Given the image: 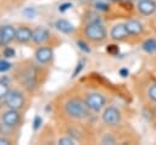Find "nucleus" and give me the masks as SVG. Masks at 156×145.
<instances>
[{"label": "nucleus", "mask_w": 156, "mask_h": 145, "mask_svg": "<svg viewBox=\"0 0 156 145\" xmlns=\"http://www.w3.org/2000/svg\"><path fill=\"white\" fill-rule=\"evenodd\" d=\"M41 66L30 60H23L12 67V79L28 93L34 91L41 84Z\"/></svg>", "instance_id": "f257e3e1"}, {"label": "nucleus", "mask_w": 156, "mask_h": 145, "mask_svg": "<svg viewBox=\"0 0 156 145\" xmlns=\"http://www.w3.org/2000/svg\"><path fill=\"white\" fill-rule=\"evenodd\" d=\"M63 112L68 118L76 119V121L87 119L90 116V110L87 106L85 101H82L77 97H71L65 101Z\"/></svg>", "instance_id": "f03ea898"}, {"label": "nucleus", "mask_w": 156, "mask_h": 145, "mask_svg": "<svg viewBox=\"0 0 156 145\" xmlns=\"http://www.w3.org/2000/svg\"><path fill=\"white\" fill-rule=\"evenodd\" d=\"M5 106L7 108H13L18 111H24L28 107V97L26 90L20 88H11L10 91L4 97Z\"/></svg>", "instance_id": "7ed1b4c3"}, {"label": "nucleus", "mask_w": 156, "mask_h": 145, "mask_svg": "<svg viewBox=\"0 0 156 145\" xmlns=\"http://www.w3.org/2000/svg\"><path fill=\"white\" fill-rule=\"evenodd\" d=\"M0 122L2 124V134L7 135V132H15L22 126L23 112L13 108H7L0 115Z\"/></svg>", "instance_id": "20e7f679"}, {"label": "nucleus", "mask_w": 156, "mask_h": 145, "mask_svg": "<svg viewBox=\"0 0 156 145\" xmlns=\"http://www.w3.org/2000/svg\"><path fill=\"white\" fill-rule=\"evenodd\" d=\"M84 35L90 41L100 43V41H102V40L106 39L107 32H106V28L104 27V24L100 21H91V22H89L85 26V28H84Z\"/></svg>", "instance_id": "39448f33"}, {"label": "nucleus", "mask_w": 156, "mask_h": 145, "mask_svg": "<svg viewBox=\"0 0 156 145\" xmlns=\"http://www.w3.org/2000/svg\"><path fill=\"white\" fill-rule=\"evenodd\" d=\"M84 101H85L87 106L89 107V110L93 112H100L106 105V97L102 94L96 93V91L88 93L85 95Z\"/></svg>", "instance_id": "423d86ee"}, {"label": "nucleus", "mask_w": 156, "mask_h": 145, "mask_svg": "<svg viewBox=\"0 0 156 145\" xmlns=\"http://www.w3.org/2000/svg\"><path fill=\"white\" fill-rule=\"evenodd\" d=\"M101 119L106 126L115 127V126L119 124V122H121V112L117 107L108 106L104 110V112L101 115Z\"/></svg>", "instance_id": "0eeeda50"}, {"label": "nucleus", "mask_w": 156, "mask_h": 145, "mask_svg": "<svg viewBox=\"0 0 156 145\" xmlns=\"http://www.w3.org/2000/svg\"><path fill=\"white\" fill-rule=\"evenodd\" d=\"M34 57H35V61L38 63H40V65H49L52 61V58H54V50L50 46L41 45L38 49H35Z\"/></svg>", "instance_id": "6e6552de"}, {"label": "nucleus", "mask_w": 156, "mask_h": 145, "mask_svg": "<svg viewBox=\"0 0 156 145\" xmlns=\"http://www.w3.org/2000/svg\"><path fill=\"white\" fill-rule=\"evenodd\" d=\"M50 39H51V33L45 27H35L33 29V37H32L33 44L41 46V45L48 44Z\"/></svg>", "instance_id": "1a4fd4ad"}, {"label": "nucleus", "mask_w": 156, "mask_h": 145, "mask_svg": "<svg viewBox=\"0 0 156 145\" xmlns=\"http://www.w3.org/2000/svg\"><path fill=\"white\" fill-rule=\"evenodd\" d=\"M16 28L12 24H2L0 26V48L9 45L15 40Z\"/></svg>", "instance_id": "9d476101"}, {"label": "nucleus", "mask_w": 156, "mask_h": 145, "mask_svg": "<svg viewBox=\"0 0 156 145\" xmlns=\"http://www.w3.org/2000/svg\"><path fill=\"white\" fill-rule=\"evenodd\" d=\"M32 37H33V29L29 26L21 24L16 28L15 41L17 44H27V43L32 41Z\"/></svg>", "instance_id": "9b49d317"}, {"label": "nucleus", "mask_w": 156, "mask_h": 145, "mask_svg": "<svg viewBox=\"0 0 156 145\" xmlns=\"http://www.w3.org/2000/svg\"><path fill=\"white\" fill-rule=\"evenodd\" d=\"M110 37L111 39L116 40V41H121V40H124L129 37V32L127 29V26L126 23H118V24H115L111 30H110Z\"/></svg>", "instance_id": "f8f14e48"}, {"label": "nucleus", "mask_w": 156, "mask_h": 145, "mask_svg": "<svg viewBox=\"0 0 156 145\" xmlns=\"http://www.w3.org/2000/svg\"><path fill=\"white\" fill-rule=\"evenodd\" d=\"M138 11L144 16H150L156 11L155 0H138Z\"/></svg>", "instance_id": "ddd939ff"}, {"label": "nucleus", "mask_w": 156, "mask_h": 145, "mask_svg": "<svg viewBox=\"0 0 156 145\" xmlns=\"http://www.w3.org/2000/svg\"><path fill=\"white\" fill-rule=\"evenodd\" d=\"M126 26H127V29L129 32V35H139L144 30L141 22H139L138 19H129L126 22Z\"/></svg>", "instance_id": "4468645a"}, {"label": "nucleus", "mask_w": 156, "mask_h": 145, "mask_svg": "<svg viewBox=\"0 0 156 145\" xmlns=\"http://www.w3.org/2000/svg\"><path fill=\"white\" fill-rule=\"evenodd\" d=\"M55 27H56L57 30H60L63 34H72L76 29L74 26L67 19H57L56 23H55Z\"/></svg>", "instance_id": "2eb2a0df"}, {"label": "nucleus", "mask_w": 156, "mask_h": 145, "mask_svg": "<svg viewBox=\"0 0 156 145\" xmlns=\"http://www.w3.org/2000/svg\"><path fill=\"white\" fill-rule=\"evenodd\" d=\"M11 88L12 87H11V83H10L9 78L7 77H1L0 78V99H4L5 95L10 91Z\"/></svg>", "instance_id": "dca6fc26"}, {"label": "nucleus", "mask_w": 156, "mask_h": 145, "mask_svg": "<svg viewBox=\"0 0 156 145\" xmlns=\"http://www.w3.org/2000/svg\"><path fill=\"white\" fill-rule=\"evenodd\" d=\"M143 50L147 54H151L156 51V40L155 39H146L143 43Z\"/></svg>", "instance_id": "f3484780"}, {"label": "nucleus", "mask_w": 156, "mask_h": 145, "mask_svg": "<svg viewBox=\"0 0 156 145\" xmlns=\"http://www.w3.org/2000/svg\"><path fill=\"white\" fill-rule=\"evenodd\" d=\"M1 54H2V56H4L5 58H12V57L16 56V51H15V49H13L12 46H9V45H6V46L2 48Z\"/></svg>", "instance_id": "a211bd4d"}, {"label": "nucleus", "mask_w": 156, "mask_h": 145, "mask_svg": "<svg viewBox=\"0 0 156 145\" xmlns=\"http://www.w3.org/2000/svg\"><path fill=\"white\" fill-rule=\"evenodd\" d=\"M57 144H60V145H74L76 144V140L71 135H65V136L58 138Z\"/></svg>", "instance_id": "6ab92c4d"}, {"label": "nucleus", "mask_w": 156, "mask_h": 145, "mask_svg": "<svg viewBox=\"0 0 156 145\" xmlns=\"http://www.w3.org/2000/svg\"><path fill=\"white\" fill-rule=\"evenodd\" d=\"M9 69H12V65H11V62L0 58V73L6 72V71H9Z\"/></svg>", "instance_id": "aec40b11"}, {"label": "nucleus", "mask_w": 156, "mask_h": 145, "mask_svg": "<svg viewBox=\"0 0 156 145\" xmlns=\"http://www.w3.org/2000/svg\"><path fill=\"white\" fill-rule=\"evenodd\" d=\"M147 96H149V99H150L152 102L156 104V84L150 85V88H149V90H147Z\"/></svg>", "instance_id": "412c9836"}, {"label": "nucleus", "mask_w": 156, "mask_h": 145, "mask_svg": "<svg viewBox=\"0 0 156 145\" xmlns=\"http://www.w3.org/2000/svg\"><path fill=\"white\" fill-rule=\"evenodd\" d=\"M77 45H78V48L82 50V51H84V52H87V54H89L91 50H90V48L88 46V44L85 43V41H83V40H77Z\"/></svg>", "instance_id": "4be33fe9"}, {"label": "nucleus", "mask_w": 156, "mask_h": 145, "mask_svg": "<svg viewBox=\"0 0 156 145\" xmlns=\"http://www.w3.org/2000/svg\"><path fill=\"white\" fill-rule=\"evenodd\" d=\"M102 144H116V139L111 135V134H105L101 139Z\"/></svg>", "instance_id": "5701e85b"}, {"label": "nucleus", "mask_w": 156, "mask_h": 145, "mask_svg": "<svg viewBox=\"0 0 156 145\" xmlns=\"http://www.w3.org/2000/svg\"><path fill=\"white\" fill-rule=\"evenodd\" d=\"M12 143H13V140L9 135H4V134L0 135V145H9Z\"/></svg>", "instance_id": "b1692460"}, {"label": "nucleus", "mask_w": 156, "mask_h": 145, "mask_svg": "<svg viewBox=\"0 0 156 145\" xmlns=\"http://www.w3.org/2000/svg\"><path fill=\"white\" fill-rule=\"evenodd\" d=\"M106 50H107V52L111 54V55H116V54H118V51H119V49H118L116 45H108Z\"/></svg>", "instance_id": "393cba45"}, {"label": "nucleus", "mask_w": 156, "mask_h": 145, "mask_svg": "<svg viewBox=\"0 0 156 145\" xmlns=\"http://www.w3.org/2000/svg\"><path fill=\"white\" fill-rule=\"evenodd\" d=\"M95 6L99 11H108V9H110V6L107 4H104V2H98Z\"/></svg>", "instance_id": "a878e982"}, {"label": "nucleus", "mask_w": 156, "mask_h": 145, "mask_svg": "<svg viewBox=\"0 0 156 145\" xmlns=\"http://www.w3.org/2000/svg\"><path fill=\"white\" fill-rule=\"evenodd\" d=\"M72 7V4L71 2H65V4H62L60 7H58V11L60 12H65L66 10H68V9H71Z\"/></svg>", "instance_id": "bb28decb"}, {"label": "nucleus", "mask_w": 156, "mask_h": 145, "mask_svg": "<svg viewBox=\"0 0 156 145\" xmlns=\"http://www.w3.org/2000/svg\"><path fill=\"white\" fill-rule=\"evenodd\" d=\"M83 65H84L83 62H79V63L77 65V67H76V69H74V72H73V74H72V77H73V78H74V77H77V74L83 69Z\"/></svg>", "instance_id": "cd10ccee"}, {"label": "nucleus", "mask_w": 156, "mask_h": 145, "mask_svg": "<svg viewBox=\"0 0 156 145\" xmlns=\"http://www.w3.org/2000/svg\"><path fill=\"white\" fill-rule=\"evenodd\" d=\"M40 123H41V118L39 117V116H37L35 118H34V129H38L39 127H40Z\"/></svg>", "instance_id": "c85d7f7f"}, {"label": "nucleus", "mask_w": 156, "mask_h": 145, "mask_svg": "<svg viewBox=\"0 0 156 145\" xmlns=\"http://www.w3.org/2000/svg\"><path fill=\"white\" fill-rule=\"evenodd\" d=\"M119 74H121L122 77H127V76L129 74V71H128L127 68H122V69H119Z\"/></svg>", "instance_id": "c756f323"}, {"label": "nucleus", "mask_w": 156, "mask_h": 145, "mask_svg": "<svg viewBox=\"0 0 156 145\" xmlns=\"http://www.w3.org/2000/svg\"><path fill=\"white\" fill-rule=\"evenodd\" d=\"M5 105V102H4V99H0V110L2 108V106Z\"/></svg>", "instance_id": "7c9ffc66"}, {"label": "nucleus", "mask_w": 156, "mask_h": 145, "mask_svg": "<svg viewBox=\"0 0 156 145\" xmlns=\"http://www.w3.org/2000/svg\"><path fill=\"white\" fill-rule=\"evenodd\" d=\"M126 1H132V0H126Z\"/></svg>", "instance_id": "2f4dec72"}, {"label": "nucleus", "mask_w": 156, "mask_h": 145, "mask_svg": "<svg viewBox=\"0 0 156 145\" xmlns=\"http://www.w3.org/2000/svg\"><path fill=\"white\" fill-rule=\"evenodd\" d=\"M112 1H116V0H112Z\"/></svg>", "instance_id": "473e14b6"}, {"label": "nucleus", "mask_w": 156, "mask_h": 145, "mask_svg": "<svg viewBox=\"0 0 156 145\" xmlns=\"http://www.w3.org/2000/svg\"><path fill=\"white\" fill-rule=\"evenodd\" d=\"M0 56H1V54H0Z\"/></svg>", "instance_id": "72a5a7b5"}]
</instances>
